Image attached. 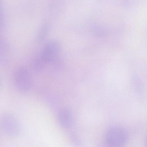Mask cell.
<instances>
[{
  "label": "cell",
  "instance_id": "cell-1",
  "mask_svg": "<svg viewBox=\"0 0 147 147\" xmlns=\"http://www.w3.org/2000/svg\"><path fill=\"white\" fill-rule=\"evenodd\" d=\"M106 143L110 147H121L127 142L128 133L125 129L121 126H115L110 128L105 135Z\"/></svg>",
  "mask_w": 147,
  "mask_h": 147
},
{
  "label": "cell",
  "instance_id": "cell-2",
  "mask_svg": "<svg viewBox=\"0 0 147 147\" xmlns=\"http://www.w3.org/2000/svg\"><path fill=\"white\" fill-rule=\"evenodd\" d=\"M14 81L17 88L20 92H26L30 91L32 86L30 73L25 67L18 68L14 73Z\"/></svg>",
  "mask_w": 147,
  "mask_h": 147
},
{
  "label": "cell",
  "instance_id": "cell-3",
  "mask_svg": "<svg viewBox=\"0 0 147 147\" xmlns=\"http://www.w3.org/2000/svg\"><path fill=\"white\" fill-rule=\"evenodd\" d=\"M1 124L6 134L11 137H16L19 135L20 127L16 117L11 114H3L1 119Z\"/></svg>",
  "mask_w": 147,
  "mask_h": 147
},
{
  "label": "cell",
  "instance_id": "cell-4",
  "mask_svg": "<svg viewBox=\"0 0 147 147\" xmlns=\"http://www.w3.org/2000/svg\"><path fill=\"white\" fill-rule=\"evenodd\" d=\"M60 45L56 40H51L46 43L40 56L46 64L57 61V58L60 52Z\"/></svg>",
  "mask_w": 147,
  "mask_h": 147
},
{
  "label": "cell",
  "instance_id": "cell-5",
  "mask_svg": "<svg viewBox=\"0 0 147 147\" xmlns=\"http://www.w3.org/2000/svg\"><path fill=\"white\" fill-rule=\"evenodd\" d=\"M57 119L58 123L62 128L69 129L73 122L72 112L68 108H61L57 113Z\"/></svg>",
  "mask_w": 147,
  "mask_h": 147
},
{
  "label": "cell",
  "instance_id": "cell-6",
  "mask_svg": "<svg viewBox=\"0 0 147 147\" xmlns=\"http://www.w3.org/2000/svg\"><path fill=\"white\" fill-rule=\"evenodd\" d=\"M8 47L5 42L0 41V64H5L7 61Z\"/></svg>",
  "mask_w": 147,
  "mask_h": 147
},
{
  "label": "cell",
  "instance_id": "cell-7",
  "mask_svg": "<svg viewBox=\"0 0 147 147\" xmlns=\"http://www.w3.org/2000/svg\"><path fill=\"white\" fill-rule=\"evenodd\" d=\"M46 65L45 63L39 56L33 60L32 62L31 67L34 71L37 73H40L44 69Z\"/></svg>",
  "mask_w": 147,
  "mask_h": 147
},
{
  "label": "cell",
  "instance_id": "cell-8",
  "mask_svg": "<svg viewBox=\"0 0 147 147\" xmlns=\"http://www.w3.org/2000/svg\"><path fill=\"white\" fill-rule=\"evenodd\" d=\"M49 27L48 25H45L39 31L38 33V38L40 41H43L46 38V36L48 34Z\"/></svg>",
  "mask_w": 147,
  "mask_h": 147
},
{
  "label": "cell",
  "instance_id": "cell-9",
  "mask_svg": "<svg viewBox=\"0 0 147 147\" xmlns=\"http://www.w3.org/2000/svg\"><path fill=\"white\" fill-rule=\"evenodd\" d=\"M3 15L2 9V0H0V15Z\"/></svg>",
  "mask_w": 147,
  "mask_h": 147
},
{
  "label": "cell",
  "instance_id": "cell-10",
  "mask_svg": "<svg viewBox=\"0 0 147 147\" xmlns=\"http://www.w3.org/2000/svg\"><path fill=\"white\" fill-rule=\"evenodd\" d=\"M3 21H1V20H0V28L2 26V25H3Z\"/></svg>",
  "mask_w": 147,
  "mask_h": 147
}]
</instances>
